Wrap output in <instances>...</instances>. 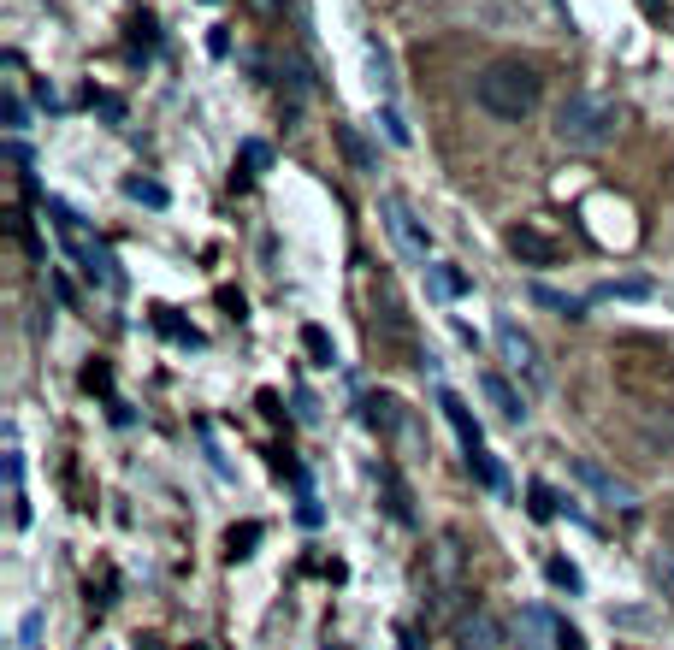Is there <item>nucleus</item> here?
<instances>
[{
    "mask_svg": "<svg viewBox=\"0 0 674 650\" xmlns=\"http://www.w3.org/2000/svg\"><path fill=\"white\" fill-rule=\"evenodd\" d=\"M125 195L131 201H142V207H166L172 195H166V184H154V178H125Z\"/></svg>",
    "mask_w": 674,
    "mask_h": 650,
    "instance_id": "nucleus-20",
    "label": "nucleus"
},
{
    "mask_svg": "<svg viewBox=\"0 0 674 650\" xmlns=\"http://www.w3.org/2000/svg\"><path fill=\"white\" fill-rule=\"evenodd\" d=\"M462 650H509V627L491 609H473L462 621Z\"/></svg>",
    "mask_w": 674,
    "mask_h": 650,
    "instance_id": "nucleus-7",
    "label": "nucleus"
},
{
    "mask_svg": "<svg viewBox=\"0 0 674 650\" xmlns=\"http://www.w3.org/2000/svg\"><path fill=\"white\" fill-rule=\"evenodd\" d=\"M243 166H249V178H255V172H267L272 148H267V142H243Z\"/></svg>",
    "mask_w": 674,
    "mask_h": 650,
    "instance_id": "nucleus-26",
    "label": "nucleus"
},
{
    "mask_svg": "<svg viewBox=\"0 0 674 650\" xmlns=\"http://www.w3.org/2000/svg\"><path fill=\"white\" fill-rule=\"evenodd\" d=\"M332 136H337V148L349 154V166H355V172H379V160H373V148L361 142V130H355V125H332Z\"/></svg>",
    "mask_w": 674,
    "mask_h": 650,
    "instance_id": "nucleus-14",
    "label": "nucleus"
},
{
    "mask_svg": "<svg viewBox=\"0 0 674 650\" xmlns=\"http://www.w3.org/2000/svg\"><path fill=\"white\" fill-rule=\"evenodd\" d=\"M207 54H213V60H225V54H231V36H225V30H213V36H207Z\"/></svg>",
    "mask_w": 674,
    "mask_h": 650,
    "instance_id": "nucleus-33",
    "label": "nucleus"
},
{
    "mask_svg": "<svg viewBox=\"0 0 674 650\" xmlns=\"http://www.w3.org/2000/svg\"><path fill=\"white\" fill-rule=\"evenodd\" d=\"M639 6H645L651 18H669V0H639Z\"/></svg>",
    "mask_w": 674,
    "mask_h": 650,
    "instance_id": "nucleus-36",
    "label": "nucleus"
},
{
    "mask_svg": "<svg viewBox=\"0 0 674 650\" xmlns=\"http://www.w3.org/2000/svg\"><path fill=\"white\" fill-rule=\"evenodd\" d=\"M249 6H255L261 18H278V12H284V0H249Z\"/></svg>",
    "mask_w": 674,
    "mask_h": 650,
    "instance_id": "nucleus-34",
    "label": "nucleus"
},
{
    "mask_svg": "<svg viewBox=\"0 0 674 650\" xmlns=\"http://www.w3.org/2000/svg\"><path fill=\"white\" fill-rule=\"evenodd\" d=\"M379 207H385V231H391V243H397V249H403L408 260H426L432 237H426V225L414 219V207H408L403 195H385Z\"/></svg>",
    "mask_w": 674,
    "mask_h": 650,
    "instance_id": "nucleus-4",
    "label": "nucleus"
},
{
    "mask_svg": "<svg viewBox=\"0 0 674 650\" xmlns=\"http://www.w3.org/2000/svg\"><path fill=\"white\" fill-rule=\"evenodd\" d=\"M468 473L485 485V491H503V467H497V455H491V450H473L468 455Z\"/></svg>",
    "mask_w": 674,
    "mask_h": 650,
    "instance_id": "nucleus-18",
    "label": "nucleus"
},
{
    "mask_svg": "<svg viewBox=\"0 0 674 650\" xmlns=\"http://www.w3.org/2000/svg\"><path fill=\"white\" fill-rule=\"evenodd\" d=\"M367 60H373V77H379V89L391 95V89H397V77H391V54H385L379 42H367Z\"/></svg>",
    "mask_w": 674,
    "mask_h": 650,
    "instance_id": "nucleus-23",
    "label": "nucleus"
},
{
    "mask_svg": "<svg viewBox=\"0 0 674 650\" xmlns=\"http://www.w3.org/2000/svg\"><path fill=\"white\" fill-rule=\"evenodd\" d=\"M361 408H367V426H373V432H385V438L403 432V402H397V396H367Z\"/></svg>",
    "mask_w": 674,
    "mask_h": 650,
    "instance_id": "nucleus-13",
    "label": "nucleus"
},
{
    "mask_svg": "<svg viewBox=\"0 0 674 650\" xmlns=\"http://www.w3.org/2000/svg\"><path fill=\"white\" fill-rule=\"evenodd\" d=\"M509 249H515L521 260H533V266H550V260L562 255V249L544 237L539 225H515V231H509Z\"/></svg>",
    "mask_w": 674,
    "mask_h": 650,
    "instance_id": "nucleus-10",
    "label": "nucleus"
},
{
    "mask_svg": "<svg viewBox=\"0 0 674 650\" xmlns=\"http://www.w3.org/2000/svg\"><path fill=\"white\" fill-rule=\"evenodd\" d=\"M615 296H651V284L645 278H621V284H598L592 290V302H615Z\"/></svg>",
    "mask_w": 674,
    "mask_h": 650,
    "instance_id": "nucleus-21",
    "label": "nucleus"
},
{
    "mask_svg": "<svg viewBox=\"0 0 674 650\" xmlns=\"http://www.w3.org/2000/svg\"><path fill=\"white\" fill-rule=\"evenodd\" d=\"M515 650H544V639H556V615L550 609H521V621H515Z\"/></svg>",
    "mask_w": 674,
    "mask_h": 650,
    "instance_id": "nucleus-11",
    "label": "nucleus"
},
{
    "mask_svg": "<svg viewBox=\"0 0 674 650\" xmlns=\"http://www.w3.org/2000/svg\"><path fill=\"white\" fill-rule=\"evenodd\" d=\"M302 349L314 355V367H332V361H337V343H332V331H326V325H302Z\"/></svg>",
    "mask_w": 674,
    "mask_h": 650,
    "instance_id": "nucleus-17",
    "label": "nucleus"
},
{
    "mask_svg": "<svg viewBox=\"0 0 674 650\" xmlns=\"http://www.w3.org/2000/svg\"><path fill=\"white\" fill-rule=\"evenodd\" d=\"M379 125H385V136H391L397 148H408V125H403V113H397V107H385V113H379Z\"/></svg>",
    "mask_w": 674,
    "mask_h": 650,
    "instance_id": "nucleus-28",
    "label": "nucleus"
},
{
    "mask_svg": "<svg viewBox=\"0 0 674 650\" xmlns=\"http://www.w3.org/2000/svg\"><path fill=\"white\" fill-rule=\"evenodd\" d=\"M48 219H54V231H60V243H66V255L95 278V284H107V290H119L125 278H119V266H113V255H107V243H95L83 225H77V213H71L66 201H48Z\"/></svg>",
    "mask_w": 674,
    "mask_h": 650,
    "instance_id": "nucleus-3",
    "label": "nucleus"
},
{
    "mask_svg": "<svg viewBox=\"0 0 674 650\" xmlns=\"http://www.w3.org/2000/svg\"><path fill=\"white\" fill-rule=\"evenodd\" d=\"M663 538H669V544H674V497H669V503H663Z\"/></svg>",
    "mask_w": 674,
    "mask_h": 650,
    "instance_id": "nucleus-35",
    "label": "nucleus"
},
{
    "mask_svg": "<svg viewBox=\"0 0 674 650\" xmlns=\"http://www.w3.org/2000/svg\"><path fill=\"white\" fill-rule=\"evenodd\" d=\"M255 544H261V526H255V520H243V526H231V538H225V556H231V562H243Z\"/></svg>",
    "mask_w": 674,
    "mask_h": 650,
    "instance_id": "nucleus-19",
    "label": "nucleus"
},
{
    "mask_svg": "<svg viewBox=\"0 0 674 650\" xmlns=\"http://www.w3.org/2000/svg\"><path fill=\"white\" fill-rule=\"evenodd\" d=\"M0 119H6V130H24V125H30V113H24V101H18L12 89L0 95Z\"/></svg>",
    "mask_w": 674,
    "mask_h": 650,
    "instance_id": "nucleus-24",
    "label": "nucleus"
},
{
    "mask_svg": "<svg viewBox=\"0 0 674 650\" xmlns=\"http://www.w3.org/2000/svg\"><path fill=\"white\" fill-rule=\"evenodd\" d=\"M568 467H574V479H580L598 503H609V509H633V485H621V479H615L609 467H598L592 455H574Z\"/></svg>",
    "mask_w": 674,
    "mask_h": 650,
    "instance_id": "nucleus-6",
    "label": "nucleus"
},
{
    "mask_svg": "<svg viewBox=\"0 0 674 650\" xmlns=\"http://www.w3.org/2000/svg\"><path fill=\"white\" fill-rule=\"evenodd\" d=\"M89 107H95L101 119H113V125L125 119V101H119V95H101V89H89Z\"/></svg>",
    "mask_w": 674,
    "mask_h": 650,
    "instance_id": "nucleus-25",
    "label": "nucleus"
},
{
    "mask_svg": "<svg viewBox=\"0 0 674 650\" xmlns=\"http://www.w3.org/2000/svg\"><path fill=\"white\" fill-rule=\"evenodd\" d=\"M131 30H136V36H131V54H142V60H148V54H154V18H136Z\"/></svg>",
    "mask_w": 674,
    "mask_h": 650,
    "instance_id": "nucleus-27",
    "label": "nucleus"
},
{
    "mask_svg": "<svg viewBox=\"0 0 674 650\" xmlns=\"http://www.w3.org/2000/svg\"><path fill=\"white\" fill-rule=\"evenodd\" d=\"M651 580L663 585V597L674 603V562H669V556H657V562H651Z\"/></svg>",
    "mask_w": 674,
    "mask_h": 650,
    "instance_id": "nucleus-30",
    "label": "nucleus"
},
{
    "mask_svg": "<svg viewBox=\"0 0 674 650\" xmlns=\"http://www.w3.org/2000/svg\"><path fill=\"white\" fill-rule=\"evenodd\" d=\"M527 296H533L539 308H550V314H562V320H586V302H580V296H562V290H550V284H533Z\"/></svg>",
    "mask_w": 674,
    "mask_h": 650,
    "instance_id": "nucleus-15",
    "label": "nucleus"
},
{
    "mask_svg": "<svg viewBox=\"0 0 674 650\" xmlns=\"http://www.w3.org/2000/svg\"><path fill=\"white\" fill-rule=\"evenodd\" d=\"M18 639H24V650L42 645V615H24V627H18Z\"/></svg>",
    "mask_w": 674,
    "mask_h": 650,
    "instance_id": "nucleus-32",
    "label": "nucleus"
},
{
    "mask_svg": "<svg viewBox=\"0 0 674 650\" xmlns=\"http://www.w3.org/2000/svg\"><path fill=\"white\" fill-rule=\"evenodd\" d=\"M615 130H621V107L604 95H568L556 107V136L568 148H604V142H615Z\"/></svg>",
    "mask_w": 674,
    "mask_h": 650,
    "instance_id": "nucleus-2",
    "label": "nucleus"
},
{
    "mask_svg": "<svg viewBox=\"0 0 674 650\" xmlns=\"http://www.w3.org/2000/svg\"><path fill=\"white\" fill-rule=\"evenodd\" d=\"M438 408H444V420L456 426V438H462V450H485V432H479V420L468 414V402L456 396V390H438Z\"/></svg>",
    "mask_w": 674,
    "mask_h": 650,
    "instance_id": "nucleus-8",
    "label": "nucleus"
},
{
    "mask_svg": "<svg viewBox=\"0 0 674 650\" xmlns=\"http://www.w3.org/2000/svg\"><path fill=\"white\" fill-rule=\"evenodd\" d=\"M379 479H385V497H391V520H397V526H414V497H408L403 473H397V467H385Z\"/></svg>",
    "mask_w": 674,
    "mask_h": 650,
    "instance_id": "nucleus-16",
    "label": "nucleus"
},
{
    "mask_svg": "<svg viewBox=\"0 0 674 650\" xmlns=\"http://www.w3.org/2000/svg\"><path fill=\"white\" fill-rule=\"evenodd\" d=\"M426 290H432L438 302H456V296H468V278H462L450 260H432V266H426Z\"/></svg>",
    "mask_w": 674,
    "mask_h": 650,
    "instance_id": "nucleus-12",
    "label": "nucleus"
},
{
    "mask_svg": "<svg viewBox=\"0 0 674 650\" xmlns=\"http://www.w3.org/2000/svg\"><path fill=\"white\" fill-rule=\"evenodd\" d=\"M527 509H533V520H550L556 515V497H550L544 485H533V491H527Z\"/></svg>",
    "mask_w": 674,
    "mask_h": 650,
    "instance_id": "nucleus-29",
    "label": "nucleus"
},
{
    "mask_svg": "<svg viewBox=\"0 0 674 650\" xmlns=\"http://www.w3.org/2000/svg\"><path fill=\"white\" fill-rule=\"evenodd\" d=\"M556 650H586V639H580V627H568V621H556Z\"/></svg>",
    "mask_w": 674,
    "mask_h": 650,
    "instance_id": "nucleus-31",
    "label": "nucleus"
},
{
    "mask_svg": "<svg viewBox=\"0 0 674 650\" xmlns=\"http://www.w3.org/2000/svg\"><path fill=\"white\" fill-rule=\"evenodd\" d=\"M539 95H544V77L533 71L527 60H497V65H485L479 71V83H473V101L491 113V119H527L533 107H539Z\"/></svg>",
    "mask_w": 674,
    "mask_h": 650,
    "instance_id": "nucleus-1",
    "label": "nucleus"
},
{
    "mask_svg": "<svg viewBox=\"0 0 674 650\" xmlns=\"http://www.w3.org/2000/svg\"><path fill=\"white\" fill-rule=\"evenodd\" d=\"M544 574H550V585H562V591H580V568H574V562H562V556H550V562H544Z\"/></svg>",
    "mask_w": 674,
    "mask_h": 650,
    "instance_id": "nucleus-22",
    "label": "nucleus"
},
{
    "mask_svg": "<svg viewBox=\"0 0 674 650\" xmlns=\"http://www.w3.org/2000/svg\"><path fill=\"white\" fill-rule=\"evenodd\" d=\"M479 390H485V402H491V408H497L509 426H521V420H527V402L515 396V385H509L503 373H485V379H479Z\"/></svg>",
    "mask_w": 674,
    "mask_h": 650,
    "instance_id": "nucleus-9",
    "label": "nucleus"
},
{
    "mask_svg": "<svg viewBox=\"0 0 674 650\" xmlns=\"http://www.w3.org/2000/svg\"><path fill=\"white\" fill-rule=\"evenodd\" d=\"M497 355L515 367V373H527L533 385H544V367H539V343L521 331L515 320H497Z\"/></svg>",
    "mask_w": 674,
    "mask_h": 650,
    "instance_id": "nucleus-5",
    "label": "nucleus"
}]
</instances>
